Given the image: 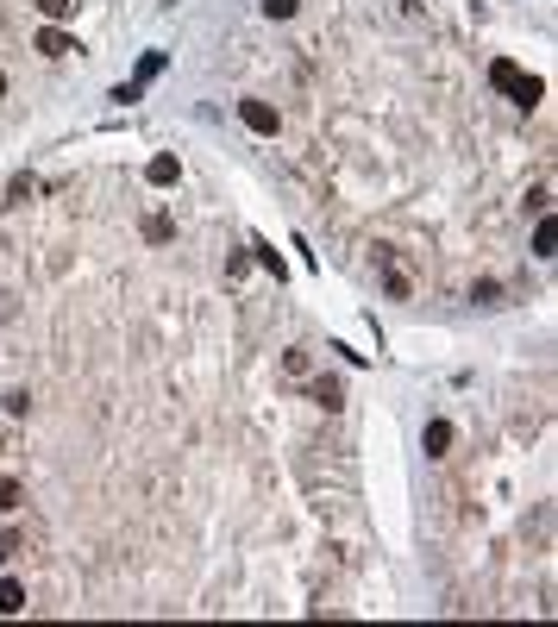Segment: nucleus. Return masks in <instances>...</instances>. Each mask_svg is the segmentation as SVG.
Here are the masks:
<instances>
[{
  "instance_id": "4",
  "label": "nucleus",
  "mask_w": 558,
  "mask_h": 627,
  "mask_svg": "<svg viewBox=\"0 0 558 627\" xmlns=\"http://www.w3.org/2000/svg\"><path fill=\"white\" fill-rule=\"evenodd\" d=\"M176 176H182V163H176V157H169V151H157V157H151V163H144V182H151V189H169V182H176Z\"/></svg>"
},
{
  "instance_id": "6",
  "label": "nucleus",
  "mask_w": 558,
  "mask_h": 627,
  "mask_svg": "<svg viewBox=\"0 0 558 627\" xmlns=\"http://www.w3.org/2000/svg\"><path fill=\"white\" fill-rule=\"evenodd\" d=\"M0 615H25V584L19 577H0Z\"/></svg>"
},
{
  "instance_id": "13",
  "label": "nucleus",
  "mask_w": 558,
  "mask_h": 627,
  "mask_svg": "<svg viewBox=\"0 0 558 627\" xmlns=\"http://www.w3.org/2000/svg\"><path fill=\"white\" fill-rule=\"evenodd\" d=\"M169 233H176V226H169V220H163V214H151V220H144V239H151V245H163V239H169Z\"/></svg>"
},
{
  "instance_id": "15",
  "label": "nucleus",
  "mask_w": 558,
  "mask_h": 627,
  "mask_svg": "<svg viewBox=\"0 0 558 627\" xmlns=\"http://www.w3.org/2000/svg\"><path fill=\"white\" fill-rule=\"evenodd\" d=\"M252 251H258V263H264V270H277V276H282V257H277V245H270V239H258Z\"/></svg>"
},
{
  "instance_id": "11",
  "label": "nucleus",
  "mask_w": 558,
  "mask_h": 627,
  "mask_svg": "<svg viewBox=\"0 0 558 627\" xmlns=\"http://www.w3.org/2000/svg\"><path fill=\"white\" fill-rule=\"evenodd\" d=\"M19 502H25V490H19V484H13V477H0V514H13V508H19Z\"/></svg>"
},
{
  "instance_id": "16",
  "label": "nucleus",
  "mask_w": 558,
  "mask_h": 627,
  "mask_svg": "<svg viewBox=\"0 0 558 627\" xmlns=\"http://www.w3.org/2000/svg\"><path fill=\"white\" fill-rule=\"evenodd\" d=\"M471 301H483V308H496V301H502V289H496V282H477V289H471Z\"/></svg>"
},
{
  "instance_id": "3",
  "label": "nucleus",
  "mask_w": 558,
  "mask_h": 627,
  "mask_svg": "<svg viewBox=\"0 0 558 627\" xmlns=\"http://www.w3.org/2000/svg\"><path fill=\"white\" fill-rule=\"evenodd\" d=\"M38 51H44L50 63H63V57H69V51H82V44H76L63 25H44V32H38Z\"/></svg>"
},
{
  "instance_id": "1",
  "label": "nucleus",
  "mask_w": 558,
  "mask_h": 627,
  "mask_svg": "<svg viewBox=\"0 0 558 627\" xmlns=\"http://www.w3.org/2000/svg\"><path fill=\"white\" fill-rule=\"evenodd\" d=\"M489 82H496L508 101H521V107H534V101L546 95V82H540V76H527V69H521V63H508V57H496V63H489Z\"/></svg>"
},
{
  "instance_id": "18",
  "label": "nucleus",
  "mask_w": 558,
  "mask_h": 627,
  "mask_svg": "<svg viewBox=\"0 0 558 627\" xmlns=\"http://www.w3.org/2000/svg\"><path fill=\"white\" fill-rule=\"evenodd\" d=\"M0 95H6V76H0Z\"/></svg>"
},
{
  "instance_id": "9",
  "label": "nucleus",
  "mask_w": 558,
  "mask_h": 627,
  "mask_svg": "<svg viewBox=\"0 0 558 627\" xmlns=\"http://www.w3.org/2000/svg\"><path fill=\"white\" fill-rule=\"evenodd\" d=\"M553 245H558V233H553V220L540 214V226H534V251H540V257H553Z\"/></svg>"
},
{
  "instance_id": "5",
  "label": "nucleus",
  "mask_w": 558,
  "mask_h": 627,
  "mask_svg": "<svg viewBox=\"0 0 558 627\" xmlns=\"http://www.w3.org/2000/svg\"><path fill=\"white\" fill-rule=\"evenodd\" d=\"M307 401L339 408V401H345V383H339V376H307Z\"/></svg>"
},
{
  "instance_id": "8",
  "label": "nucleus",
  "mask_w": 558,
  "mask_h": 627,
  "mask_svg": "<svg viewBox=\"0 0 558 627\" xmlns=\"http://www.w3.org/2000/svg\"><path fill=\"white\" fill-rule=\"evenodd\" d=\"M163 63H169L163 51H144V57H139V76H133V82H157V76H163Z\"/></svg>"
},
{
  "instance_id": "2",
  "label": "nucleus",
  "mask_w": 558,
  "mask_h": 627,
  "mask_svg": "<svg viewBox=\"0 0 558 627\" xmlns=\"http://www.w3.org/2000/svg\"><path fill=\"white\" fill-rule=\"evenodd\" d=\"M239 120L252 125V132H264V138H277V107H270V101H239Z\"/></svg>"
},
{
  "instance_id": "7",
  "label": "nucleus",
  "mask_w": 558,
  "mask_h": 627,
  "mask_svg": "<svg viewBox=\"0 0 558 627\" xmlns=\"http://www.w3.org/2000/svg\"><path fill=\"white\" fill-rule=\"evenodd\" d=\"M452 446V420H426V458H445Z\"/></svg>"
},
{
  "instance_id": "10",
  "label": "nucleus",
  "mask_w": 558,
  "mask_h": 627,
  "mask_svg": "<svg viewBox=\"0 0 558 627\" xmlns=\"http://www.w3.org/2000/svg\"><path fill=\"white\" fill-rule=\"evenodd\" d=\"M282 371H288V376H307V371H314V358L295 346V352H282Z\"/></svg>"
},
{
  "instance_id": "12",
  "label": "nucleus",
  "mask_w": 558,
  "mask_h": 627,
  "mask_svg": "<svg viewBox=\"0 0 558 627\" xmlns=\"http://www.w3.org/2000/svg\"><path fill=\"white\" fill-rule=\"evenodd\" d=\"M32 195H38L32 176H13V182H6V201H32Z\"/></svg>"
},
{
  "instance_id": "17",
  "label": "nucleus",
  "mask_w": 558,
  "mask_h": 627,
  "mask_svg": "<svg viewBox=\"0 0 558 627\" xmlns=\"http://www.w3.org/2000/svg\"><path fill=\"white\" fill-rule=\"evenodd\" d=\"M295 6H301V0H264V13H270V19H295Z\"/></svg>"
},
{
  "instance_id": "14",
  "label": "nucleus",
  "mask_w": 558,
  "mask_h": 627,
  "mask_svg": "<svg viewBox=\"0 0 558 627\" xmlns=\"http://www.w3.org/2000/svg\"><path fill=\"white\" fill-rule=\"evenodd\" d=\"M38 13L57 25V19H69V13H76V0H38Z\"/></svg>"
}]
</instances>
